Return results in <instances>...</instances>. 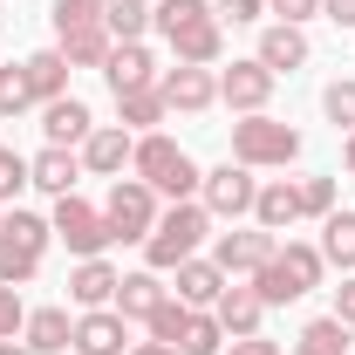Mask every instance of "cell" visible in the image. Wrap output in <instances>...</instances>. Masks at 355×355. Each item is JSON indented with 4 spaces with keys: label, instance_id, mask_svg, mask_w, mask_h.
<instances>
[{
    "label": "cell",
    "instance_id": "obj_19",
    "mask_svg": "<svg viewBox=\"0 0 355 355\" xmlns=\"http://www.w3.org/2000/svg\"><path fill=\"white\" fill-rule=\"evenodd\" d=\"M260 69H273V76H294V69H308V35L301 28H287V21H273L260 35V55H253Z\"/></svg>",
    "mask_w": 355,
    "mask_h": 355
},
{
    "label": "cell",
    "instance_id": "obj_21",
    "mask_svg": "<svg viewBox=\"0 0 355 355\" xmlns=\"http://www.w3.org/2000/svg\"><path fill=\"white\" fill-rule=\"evenodd\" d=\"M212 314H219V328H225V342H239V335H260V314H266V301L253 294V287H225L219 301H212Z\"/></svg>",
    "mask_w": 355,
    "mask_h": 355
},
{
    "label": "cell",
    "instance_id": "obj_43",
    "mask_svg": "<svg viewBox=\"0 0 355 355\" xmlns=\"http://www.w3.org/2000/svg\"><path fill=\"white\" fill-rule=\"evenodd\" d=\"M130 355H178L171 342H130Z\"/></svg>",
    "mask_w": 355,
    "mask_h": 355
},
{
    "label": "cell",
    "instance_id": "obj_13",
    "mask_svg": "<svg viewBox=\"0 0 355 355\" xmlns=\"http://www.w3.org/2000/svg\"><path fill=\"white\" fill-rule=\"evenodd\" d=\"M69 349L76 355H130V321H123L116 308H83Z\"/></svg>",
    "mask_w": 355,
    "mask_h": 355
},
{
    "label": "cell",
    "instance_id": "obj_34",
    "mask_svg": "<svg viewBox=\"0 0 355 355\" xmlns=\"http://www.w3.org/2000/svg\"><path fill=\"white\" fill-rule=\"evenodd\" d=\"M55 35H69V28H89V21H103V0H55Z\"/></svg>",
    "mask_w": 355,
    "mask_h": 355
},
{
    "label": "cell",
    "instance_id": "obj_24",
    "mask_svg": "<svg viewBox=\"0 0 355 355\" xmlns=\"http://www.w3.org/2000/svg\"><path fill=\"white\" fill-rule=\"evenodd\" d=\"M55 48L69 55V69H103V62H110V48H116V35H110L103 21H89V28H69V35H55Z\"/></svg>",
    "mask_w": 355,
    "mask_h": 355
},
{
    "label": "cell",
    "instance_id": "obj_32",
    "mask_svg": "<svg viewBox=\"0 0 355 355\" xmlns=\"http://www.w3.org/2000/svg\"><path fill=\"white\" fill-rule=\"evenodd\" d=\"M301 191V219H328L335 212V178H294Z\"/></svg>",
    "mask_w": 355,
    "mask_h": 355
},
{
    "label": "cell",
    "instance_id": "obj_36",
    "mask_svg": "<svg viewBox=\"0 0 355 355\" xmlns=\"http://www.w3.org/2000/svg\"><path fill=\"white\" fill-rule=\"evenodd\" d=\"M21 184H28V157L0 150V205H7V198H21Z\"/></svg>",
    "mask_w": 355,
    "mask_h": 355
},
{
    "label": "cell",
    "instance_id": "obj_18",
    "mask_svg": "<svg viewBox=\"0 0 355 355\" xmlns=\"http://www.w3.org/2000/svg\"><path fill=\"white\" fill-rule=\"evenodd\" d=\"M116 287H123V273L110 260H83L69 273V301L76 308H116Z\"/></svg>",
    "mask_w": 355,
    "mask_h": 355
},
{
    "label": "cell",
    "instance_id": "obj_4",
    "mask_svg": "<svg viewBox=\"0 0 355 355\" xmlns=\"http://www.w3.org/2000/svg\"><path fill=\"white\" fill-rule=\"evenodd\" d=\"M130 171L144 178V184H150L157 198H171V205H178V198H191V191L205 184V171L191 164V150H184V144H171L164 130L137 137V150H130Z\"/></svg>",
    "mask_w": 355,
    "mask_h": 355
},
{
    "label": "cell",
    "instance_id": "obj_2",
    "mask_svg": "<svg viewBox=\"0 0 355 355\" xmlns=\"http://www.w3.org/2000/svg\"><path fill=\"white\" fill-rule=\"evenodd\" d=\"M205 232H212V212H205L198 198H178L171 212H157V225H150V239H144V266H150V273H178L184 260H198Z\"/></svg>",
    "mask_w": 355,
    "mask_h": 355
},
{
    "label": "cell",
    "instance_id": "obj_23",
    "mask_svg": "<svg viewBox=\"0 0 355 355\" xmlns=\"http://www.w3.org/2000/svg\"><path fill=\"white\" fill-rule=\"evenodd\" d=\"M225 287H232V280H225L219 260H184L178 266V301H184V308H212Z\"/></svg>",
    "mask_w": 355,
    "mask_h": 355
},
{
    "label": "cell",
    "instance_id": "obj_41",
    "mask_svg": "<svg viewBox=\"0 0 355 355\" xmlns=\"http://www.w3.org/2000/svg\"><path fill=\"white\" fill-rule=\"evenodd\" d=\"M266 0H219V21H260Z\"/></svg>",
    "mask_w": 355,
    "mask_h": 355
},
{
    "label": "cell",
    "instance_id": "obj_15",
    "mask_svg": "<svg viewBox=\"0 0 355 355\" xmlns=\"http://www.w3.org/2000/svg\"><path fill=\"white\" fill-rule=\"evenodd\" d=\"M130 150H137V137L123 130V123H96L89 144H83V171H89V178H123Z\"/></svg>",
    "mask_w": 355,
    "mask_h": 355
},
{
    "label": "cell",
    "instance_id": "obj_39",
    "mask_svg": "<svg viewBox=\"0 0 355 355\" xmlns=\"http://www.w3.org/2000/svg\"><path fill=\"white\" fill-rule=\"evenodd\" d=\"M335 321L355 328V273H342V287H335Z\"/></svg>",
    "mask_w": 355,
    "mask_h": 355
},
{
    "label": "cell",
    "instance_id": "obj_25",
    "mask_svg": "<svg viewBox=\"0 0 355 355\" xmlns=\"http://www.w3.org/2000/svg\"><path fill=\"white\" fill-rule=\"evenodd\" d=\"M294 219H301V191H294L287 178L260 184V198H253V225H266V232H287Z\"/></svg>",
    "mask_w": 355,
    "mask_h": 355
},
{
    "label": "cell",
    "instance_id": "obj_26",
    "mask_svg": "<svg viewBox=\"0 0 355 355\" xmlns=\"http://www.w3.org/2000/svg\"><path fill=\"white\" fill-rule=\"evenodd\" d=\"M21 69H28V96H35V103H55V96H69V55H62V48H42V55H28Z\"/></svg>",
    "mask_w": 355,
    "mask_h": 355
},
{
    "label": "cell",
    "instance_id": "obj_6",
    "mask_svg": "<svg viewBox=\"0 0 355 355\" xmlns=\"http://www.w3.org/2000/svg\"><path fill=\"white\" fill-rule=\"evenodd\" d=\"M48 239H55V225L14 205L0 219V287H28L42 273V260H48Z\"/></svg>",
    "mask_w": 355,
    "mask_h": 355
},
{
    "label": "cell",
    "instance_id": "obj_1",
    "mask_svg": "<svg viewBox=\"0 0 355 355\" xmlns=\"http://www.w3.org/2000/svg\"><path fill=\"white\" fill-rule=\"evenodd\" d=\"M150 28L164 35L171 48V62H198V69H212L225 48V21L212 0H157L150 7Z\"/></svg>",
    "mask_w": 355,
    "mask_h": 355
},
{
    "label": "cell",
    "instance_id": "obj_8",
    "mask_svg": "<svg viewBox=\"0 0 355 355\" xmlns=\"http://www.w3.org/2000/svg\"><path fill=\"white\" fill-rule=\"evenodd\" d=\"M103 219H110V232H116L123 246H144L150 225H157V191H150L144 178H116L110 198H103Z\"/></svg>",
    "mask_w": 355,
    "mask_h": 355
},
{
    "label": "cell",
    "instance_id": "obj_46",
    "mask_svg": "<svg viewBox=\"0 0 355 355\" xmlns=\"http://www.w3.org/2000/svg\"><path fill=\"white\" fill-rule=\"evenodd\" d=\"M0 355H28V342H0Z\"/></svg>",
    "mask_w": 355,
    "mask_h": 355
},
{
    "label": "cell",
    "instance_id": "obj_5",
    "mask_svg": "<svg viewBox=\"0 0 355 355\" xmlns=\"http://www.w3.org/2000/svg\"><path fill=\"white\" fill-rule=\"evenodd\" d=\"M301 157V130L294 123H280V116H239L232 123V164H246V171H287Z\"/></svg>",
    "mask_w": 355,
    "mask_h": 355
},
{
    "label": "cell",
    "instance_id": "obj_31",
    "mask_svg": "<svg viewBox=\"0 0 355 355\" xmlns=\"http://www.w3.org/2000/svg\"><path fill=\"white\" fill-rule=\"evenodd\" d=\"M35 96H28V69L21 62H0V116H21Z\"/></svg>",
    "mask_w": 355,
    "mask_h": 355
},
{
    "label": "cell",
    "instance_id": "obj_11",
    "mask_svg": "<svg viewBox=\"0 0 355 355\" xmlns=\"http://www.w3.org/2000/svg\"><path fill=\"white\" fill-rule=\"evenodd\" d=\"M273 246H280V232H266V225H239V232H219V246H212V260L225 266V280H253L266 260H273Z\"/></svg>",
    "mask_w": 355,
    "mask_h": 355
},
{
    "label": "cell",
    "instance_id": "obj_47",
    "mask_svg": "<svg viewBox=\"0 0 355 355\" xmlns=\"http://www.w3.org/2000/svg\"><path fill=\"white\" fill-rule=\"evenodd\" d=\"M287 355H321V349H308V342H294V349H287Z\"/></svg>",
    "mask_w": 355,
    "mask_h": 355
},
{
    "label": "cell",
    "instance_id": "obj_27",
    "mask_svg": "<svg viewBox=\"0 0 355 355\" xmlns=\"http://www.w3.org/2000/svg\"><path fill=\"white\" fill-rule=\"evenodd\" d=\"M321 260L355 273V212H328L321 219Z\"/></svg>",
    "mask_w": 355,
    "mask_h": 355
},
{
    "label": "cell",
    "instance_id": "obj_28",
    "mask_svg": "<svg viewBox=\"0 0 355 355\" xmlns=\"http://www.w3.org/2000/svg\"><path fill=\"white\" fill-rule=\"evenodd\" d=\"M116 116H123V130H130V137H150L171 110H164V96H157V89H137V96H116Z\"/></svg>",
    "mask_w": 355,
    "mask_h": 355
},
{
    "label": "cell",
    "instance_id": "obj_33",
    "mask_svg": "<svg viewBox=\"0 0 355 355\" xmlns=\"http://www.w3.org/2000/svg\"><path fill=\"white\" fill-rule=\"evenodd\" d=\"M184 314H191V308H184V301L171 294L164 308H157L150 321H144V328H150V342H171V349H178V335H184Z\"/></svg>",
    "mask_w": 355,
    "mask_h": 355
},
{
    "label": "cell",
    "instance_id": "obj_20",
    "mask_svg": "<svg viewBox=\"0 0 355 355\" xmlns=\"http://www.w3.org/2000/svg\"><path fill=\"white\" fill-rule=\"evenodd\" d=\"M164 301H171V287H164V273H150V266H144V273H123V287H116V314H123V321H150Z\"/></svg>",
    "mask_w": 355,
    "mask_h": 355
},
{
    "label": "cell",
    "instance_id": "obj_35",
    "mask_svg": "<svg viewBox=\"0 0 355 355\" xmlns=\"http://www.w3.org/2000/svg\"><path fill=\"white\" fill-rule=\"evenodd\" d=\"M321 110H328V123H335V130H355V83H328Z\"/></svg>",
    "mask_w": 355,
    "mask_h": 355
},
{
    "label": "cell",
    "instance_id": "obj_14",
    "mask_svg": "<svg viewBox=\"0 0 355 355\" xmlns=\"http://www.w3.org/2000/svg\"><path fill=\"white\" fill-rule=\"evenodd\" d=\"M103 76H110L116 96H137V89H157L164 69H157V55H150L144 42H116V48H110V62H103Z\"/></svg>",
    "mask_w": 355,
    "mask_h": 355
},
{
    "label": "cell",
    "instance_id": "obj_37",
    "mask_svg": "<svg viewBox=\"0 0 355 355\" xmlns=\"http://www.w3.org/2000/svg\"><path fill=\"white\" fill-rule=\"evenodd\" d=\"M21 321H28V308H21V287H0V342H14V335H21Z\"/></svg>",
    "mask_w": 355,
    "mask_h": 355
},
{
    "label": "cell",
    "instance_id": "obj_7",
    "mask_svg": "<svg viewBox=\"0 0 355 355\" xmlns=\"http://www.w3.org/2000/svg\"><path fill=\"white\" fill-rule=\"evenodd\" d=\"M55 239L76 253V260H103V246H116V232H110V219H103V205H89V198H55Z\"/></svg>",
    "mask_w": 355,
    "mask_h": 355
},
{
    "label": "cell",
    "instance_id": "obj_38",
    "mask_svg": "<svg viewBox=\"0 0 355 355\" xmlns=\"http://www.w3.org/2000/svg\"><path fill=\"white\" fill-rule=\"evenodd\" d=\"M266 7H273L287 28H301V21H314V14H321V0H266Z\"/></svg>",
    "mask_w": 355,
    "mask_h": 355
},
{
    "label": "cell",
    "instance_id": "obj_29",
    "mask_svg": "<svg viewBox=\"0 0 355 355\" xmlns=\"http://www.w3.org/2000/svg\"><path fill=\"white\" fill-rule=\"evenodd\" d=\"M225 349V328L212 308H191L184 314V335H178V355H219Z\"/></svg>",
    "mask_w": 355,
    "mask_h": 355
},
{
    "label": "cell",
    "instance_id": "obj_42",
    "mask_svg": "<svg viewBox=\"0 0 355 355\" xmlns=\"http://www.w3.org/2000/svg\"><path fill=\"white\" fill-rule=\"evenodd\" d=\"M321 14H328L335 28H355V0H321Z\"/></svg>",
    "mask_w": 355,
    "mask_h": 355
},
{
    "label": "cell",
    "instance_id": "obj_45",
    "mask_svg": "<svg viewBox=\"0 0 355 355\" xmlns=\"http://www.w3.org/2000/svg\"><path fill=\"white\" fill-rule=\"evenodd\" d=\"M335 355H355V328H342V349H335Z\"/></svg>",
    "mask_w": 355,
    "mask_h": 355
},
{
    "label": "cell",
    "instance_id": "obj_30",
    "mask_svg": "<svg viewBox=\"0 0 355 355\" xmlns=\"http://www.w3.org/2000/svg\"><path fill=\"white\" fill-rule=\"evenodd\" d=\"M103 28H110L116 42H144V35H150V7H144V0H110V7H103Z\"/></svg>",
    "mask_w": 355,
    "mask_h": 355
},
{
    "label": "cell",
    "instance_id": "obj_3",
    "mask_svg": "<svg viewBox=\"0 0 355 355\" xmlns=\"http://www.w3.org/2000/svg\"><path fill=\"white\" fill-rule=\"evenodd\" d=\"M321 273H328V260H321V246H301V239H287V246H273V260L246 280L253 294H260L266 308H287V301H301V294H314L321 287Z\"/></svg>",
    "mask_w": 355,
    "mask_h": 355
},
{
    "label": "cell",
    "instance_id": "obj_44",
    "mask_svg": "<svg viewBox=\"0 0 355 355\" xmlns=\"http://www.w3.org/2000/svg\"><path fill=\"white\" fill-rule=\"evenodd\" d=\"M342 164H349V178H355V130H349V144H342Z\"/></svg>",
    "mask_w": 355,
    "mask_h": 355
},
{
    "label": "cell",
    "instance_id": "obj_12",
    "mask_svg": "<svg viewBox=\"0 0 355 355\" xmlns=\"http://www.w3.org/2000/svg\"><path fill=\"white\" fill-rule=\"evenodd\" d=\"M273 83H280V76H273V69H260V62L246 55V62L219 69V103H225V110H239V116H260L266 96H273Z\"/></svg>",
    "mask_w": 355,
    "mask_h": 355
},
{
    "label": "cell",
    "instance_id": "obj_10",
    "mask_svg": "<svg viewBox=\"0 0 355 355\" xmlns=\"http://www.w3.org/2000/svg\"><path fill=\"white\" fill-rule=\"evenodd\" d=\"M157 96H164V110H178V116H205L219 103V76L198 69V62H171L157 76Z\"/></svg>",
    "mask_w": 355,
    "mask_h": 355
},
{
    "label": "cell",
    "instance_id": "obj_16",
    "mask_svg": "<svg viewBox=\"0 0 355 355\" xmlns=\"http://www.w3.org/2000/svg\"><path fill=\"white\" fill-rule=\"evenodd\" d=\"M89 130H96V116H89L83 96H55V103H42V137L55 144V150H76V144H89Z\"/></svg>",
    "mask_w": 355,
    "mask_h": 355
},
{
    "label": "cell",
    "instance_id": "obj_49",
    "mask_svg": "<svg viewBox=\"0 0 355 355\" xmlns=\"http://www.w3.org/2000/svg\"><path fill=\"white\" fill-rule=\"evenodd\" d=\"M0 150H7V144H0Z\"/></svg>",
    "mask_w": 355,
    "mask_h": 355
},
{
    "label": "cell",
    "instance_id": "obj_48",
    "mask_svg": "<svg viewBox=\"0 0 355 355\" xmlns=\"http://www.w3.org/2000/svg\"><path fill=\"white\" fill-rule=\"evenodd\" d=\"M0 219H7V205H0Z\"/></svg>",
    "mask_w": 355,
    "mask_h": 355
},
{
    "label": "cell",
    "instance_id": "obj_17",
    "mask_svg": "<svg viewBox=\"0 0 355 355\" xmlns=\"http://www.w3.org/2000/svg\"><path fill=\"white\" fill-rule=\"evenodd\" d=\"M21 342H28V355H69V342H76V321H69V308H28V321H21Z\"/></svg>",
    "mask_w": 355,
    "mask_h": 355
},
{
    "label": "cell",
    "instance_id": "obj_22",
    "mask_svg": "<svg viewBox=\"0 0 355 355\" xmlns=\"http://www.w3.org/2000/svg\"><path fill=\"white\" fill-rule=\"evenodd\" d=\"M76 178H83V157H76V150H55V144H48L42 157H28V184H42L48 198H69Z\"/></svg>",
    "mask_w": 355,
    "mask_h": 355
},
{
    "label": "cell",
    "instance_id": "obj_40",
    "mask_svg": "<svg viewBox=\"0 0 355 355\" xmlns=\"http://www.w3.org/2000/svg\"><path fill=\"white\" fill-rule=\"evenodd\" d=\"M219 355H287L280 342H266V335H239L232 349H219Z\"/></svg>",
    "mask_w": 355,
    "mask_h": 355
},
{
    "label": "cell",
    "instance_id": "obj_9",
    "mask_svg": "<svg viewBox=\"0 0 355 355\" xmlns=\"http://www.w3.org/2000/svg\"><path fill=\"white\" fill-rule=\"evenodd\" d=\"M253 198H260V178L246 171V164H219V171H205V184H198V205L212 219H246Z\"/></svg>",
    "mask_w": 355,
    "mask_h": 355
},
{
    "label": "cell",
    "instance_id": "obj_50",
    "mask_svg": "<svg viewBox=\"0 0 355 355\" xmlns=\"http://www.w3.org/2000/svg\"><path fill=\"white\" fill-rule=\"evenodd\" d=\"M103 7H110V0H103Z\"/></svg>",
    "mask_w": 355,
    "mask_h": 355
}]
</instances>
